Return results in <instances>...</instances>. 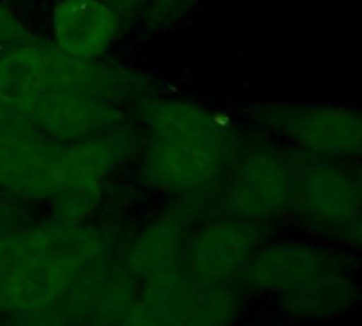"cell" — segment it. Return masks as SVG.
I'll list each match as a JSON object with an SVG mask.
<instances>
[{
	"instance_id": "1",
	"label": "cell",
	"mask_w": 362,
	"mask_h": 326,
	"mask_svg": "<svg viewBox=\"0 0 362 326\" xmlns=\"http://www.w3.org/2000/svg\"><path fill=\"white\" fill-rule=\"evenodd\" d=\"M362 256L328 239H264L237 284L288 322H326L362 305Z\"/></svg>"
},
{
	"instance_id": "14",
	"label": "cell",
	"mask_w": 362,
	"mask_h": 326,
	"mask_svg": "<svg viewBox=\"0 0 362 326\" xmlns=\"http://www.w3.org/2000/svg\"><path fill=\"white\" fill-rule=\"evenodd\" d=\"M186 273L139 284V294L115 326H190L186 313Z\"/></svg>"
},
{
	"instance_id": "20",
	"label": "cell",
	"mask_w": 362,
	"mask_h": 326,
	"mask_svg": "<svg viewBox=\"0 0 362 326\" xmlns=\"http://www.w3.org/2000/svg\"><path fill=\"white\" fill-rule=\"evenodd\" d=\"M158 7H164V9H170V7H177V5H184L188 0H156Z\"/></svg>"
},
{
	"instance_id": "18",
	"label": "cell",
	"mask_w": 362,
	"mask_h": 326,
	"mask_svg": "<svg viewBox=\"0 0 362 326\" xmlns=\"http://www.w3.org/2000/svg\"><path fill=\"white\" fill-rule=\"evenodd\" d=\"M18 224V214H16V207L9 205L7 199L0 197V233H7V231H13Z\"/></svg>"
},
{
	"instance_id": "15",
	"label": "cell",
	"mask_w": 362,
	"mask_h": 326,
	"mask_svg": "<svg viewBox=\"0 0 362 326\" xmlns=\"http://www.w3.org/2000/svg\"><path fill=\"white\" fill-rule=\"evenodd\" d=\"M145 124L151 136H214L233 132V126L216 111L184 100L147 105Z\"/></svg>"
},
{
	"instance_id": "12",
	"label": "cell",
	"mask_w": 362,
	"mask_h": 326,
	"mask_svg": "<svg viewBox=\"0 0 362 326\" xmlns=\"http://www.w3.org/2000/svg\"><path fill=\"white\" fill-rule=\"evenodd\" d=\"M47 47L18 45L0 58V105L26 115L47 92Z\"/></svg>"
},
{
	"instance_id": "5",
	"label": "cell",
	"mask_w": 362,
	"mask_h": 326,
	"mask_svg": "<svg viewBox=\"0 0 362 326\" xmlns=\"http://www.w3.org/2000/svg\"><path fill=\"white\" fill-rule=\"evenodd\" d=\"M262 115L303 153L362 162V109L334 103H292L271 105Z\"/></svg>"
},
{
	"instance_id": "21",
	"label": "cell",
	"mask_w": 362,
	"mask_h": 326,
	"mask_svg": "<svg viewBox=\"0 0 362 326\" xmlns=\"http://www.w3.org/2000/svg\"><path fill=\"white\" fill-rule=\"evenodd\" d=\"M358 173H360V180H362V162H358Z\"/></svg>"
},
{
	"instance_id": "8",
	"label": "cell",
	"mask_w": 362,
	"mask_h": 326,
	"mask_svg": "<svg viewBox=\"0 0 362 326\" xmlns=\"http://www.w3.org/2000/svg\"><path fill=\"white\" fill-rule=\"evenodd\" d=\"M66 145V175L62 190L52 199L60 222H83L98 205L103 184L124 156V139L90 136Z\"/></svg>"
},
{
	"instance_id": "6",
	"label": "cell",
	"mask_w": 362,
	"mask_h": 326,
	"mask_svg": "<svg viewBox=\"0 0 362 326\" xmlns=\"http://www.w3.org/2000/svg\"><path fill=\"white\" fill-rule=\"evenodd\" d=\"M66 145L49 143L37 128L0 130V194L52 201L64 184Z\"/></svg>"
},
{
	"instance_id": "17",
	"label": "cell",
	"mask_w": 362,
	"mask_h": 326,
	"mask_svg": "<svg viewBox=\"0 0 362 326\" xmlns=\"http://www.w3.org/2000/svg\"><path fill=\"white\" fill-rule=\"evenodd\" d=\"M332 241L345 245L347 250L356 252L358 256H362V214H358Z\"/></svg>"
},
{
	"instance_id": "16",
	"label": "cell",
	"mask_w": 362,
	"mask_h": 326,
	"mask_svg": "<svg viewBox=\"0 0 362 326\" xmlns=\"http://www.w3.org/2000/svg\"><path fill=\"white\" fill-rule=\"evenodd\" d=\"M30 33L22 26V22L0 3V43H11V45H28Z\"/></svg>"
},
{
	"instance_id": "10",
	"label": "cell",
	"mask_w": 362,
	"mask_h": 326,
	"mask_svg": "<svg viewBox=\"0 0 362 326\" xmlns=\"http://www.w3.org/2000/svg\"><path fill=\"white\" fill-rule=\"evenodd\" d=\"M122 115V109L111 100L45 92V96L24 117L54 141L75 143L105 132L117 124Z\"/></svg>"
},
{
	"instance_id": "4",
	"label": "cell",
	"mask_w": 362,
	"mask_h": 326,
	"mask_svg": "<svg viewBox=\"0 0 362 326\" xmlns=\"http://www.w3.org/2000/svg\"><path fill=\"white\" fill-rule=\"evenodd\" d=\"M239 158L235 134L151 136L141 162L143 180L168 194L197 197L220 184Z\"/></svg>"
},
{
	"instance_id": "3",
	"label": "cell",
	"mask_w": 362,
	"mask_h": 326,
	"mask_svg": "<svg viewBox=\"0 0 362 326\" xmlns=\"http://www.w3.org/2000/svg\"><path fill=\"white\" fill-rule=\"evenodd\" d=\"M294 184V151L260 143L243 153L222 180L218 194L220 216L258 222L271 228L273 222L290 216Z\"/></svg>"
},
{
	"instance_id": "9",
	"label": "cell",
	"mask_w": 362,
	"mask_h": 326,
	"mask_svg": "<svg viewBox=\"0 0 362 326\" xmlns=\"http://www.w3.org/2000/svg\"><path fill=\"white\" fill-rule=\"evenodd\" d=\"M188 209H170L149 222L126 252V271L136 284L186 273V252L190 241Z\"/></svg>"
},
{
	"instance_id": "11",
	"label": "cell",
	"mask_w": 362,
	"mask_h": 326,
	"mask_svg": "<svg viewBox=\"0 0 362 326\" xmlns=\"http://www.w3.org/2000/svg\"><path fill=\"white\" fill-rule=\"evenodd\" d=\"M117 13L107 0H60L52 16L56 50L71 58L96 60L117 37Z\"/></svg>"
},
{
	"instance_id": "7",
	"label": "cell",
	"mask_w": 362,
	"mask_h": 326,
	"mask_svg": "<svg viewBox=\"0 0 362 326\" xmlns=\"http://www.w3.org/2000/svg\"><path fill=\"white\" fill-rule=\"evenodd\" d=\"M264 224L220 216L190 235L186 252V277L197 286L235 281L256 248L269 239Z\"/></svg>"
},
{
	"instance_id": "19",
	"label": "cell",
	"mask_w": 362,
	"mask_h": 326,
	"mask_svg": "<svg viewBox=\"0 0 362 326\" xmlns=\"http://www.w3.org/2000/svg\"><path fill=\"white\" fill-rule=\"evenodd\" d=\"M109 3H113V5H115V7H119V9H130V7L143 5L145 0H109Z\"/></svg>"
},
{
	"instance_id": "2",
	"label": "cell",
	"mask_w": 362,
	"mask_h": 326,
	"mask_svg": "<svg viewBox=\"0 0 362 326\" xmlns=\"http://www.w3.org/2000/svg\"><path fill=\"white\" fill-rule=\"evenodd\" d=\"M362 214L358 162L326 160L294 149L290 216L317 239L332 241Z\"/></svg>"
},
{
	"instance_id": "13",
	"label": "cell",
	"mask_w": 362,
	"mask_h": 326,
	"mask_svg": "<svg viewBox=\"0 0 362 326\" xmlns=\"http://www.w3.org/2000/svg\"><path fill=\"white\" fill-rule=\"evenodd\" d=\"M47 92L75 94L96 100H111L124 92L126 77L98 64L94 60H81L60 54L58 50H47Z\"/></svg>"
}]
</instances>
